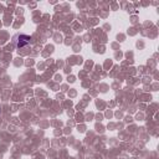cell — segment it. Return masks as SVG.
Instances as JSON below:
<instances>
[{
	"label": "cell",
	"mask_w": 159,
	"mask_h": 159,
	"mask_svg": "<svg viewBox=\"0 0 159 159\" xmlns=\"http://www.w3.org/2000/svg\"><path fill=\"white\" fill-rule=\"evenodd\" d=\"M31 42H32L31 36H29V35H19L17 40H16V47L17 48H22V47L30 45Z\"/></svg>",
	"instance_id": "6da1fadb"
}]
</instances>
